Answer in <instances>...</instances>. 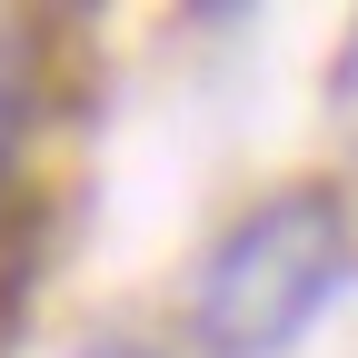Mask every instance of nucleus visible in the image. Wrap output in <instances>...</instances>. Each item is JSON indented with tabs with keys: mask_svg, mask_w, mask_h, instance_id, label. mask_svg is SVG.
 <instances>
[{
	"mask_svg": "<svg viewBox=\"0 0 358 358\" xmlns=\"http://www.w3.org/2000/svg\"><path fill=\"white\" fill-rule=\"evenodd\" d=\"M348 268V209L329 189H289L249 209L229 239L209 259V289H199V329L219 358H268L289 348L308 319H319V299L338 289Z\"/></svg>",
	"mask_w": 358,
	"mask_h": 358,
	"instance_id": "obj_1",
	"label": "nucleus"
}]
</instances>
